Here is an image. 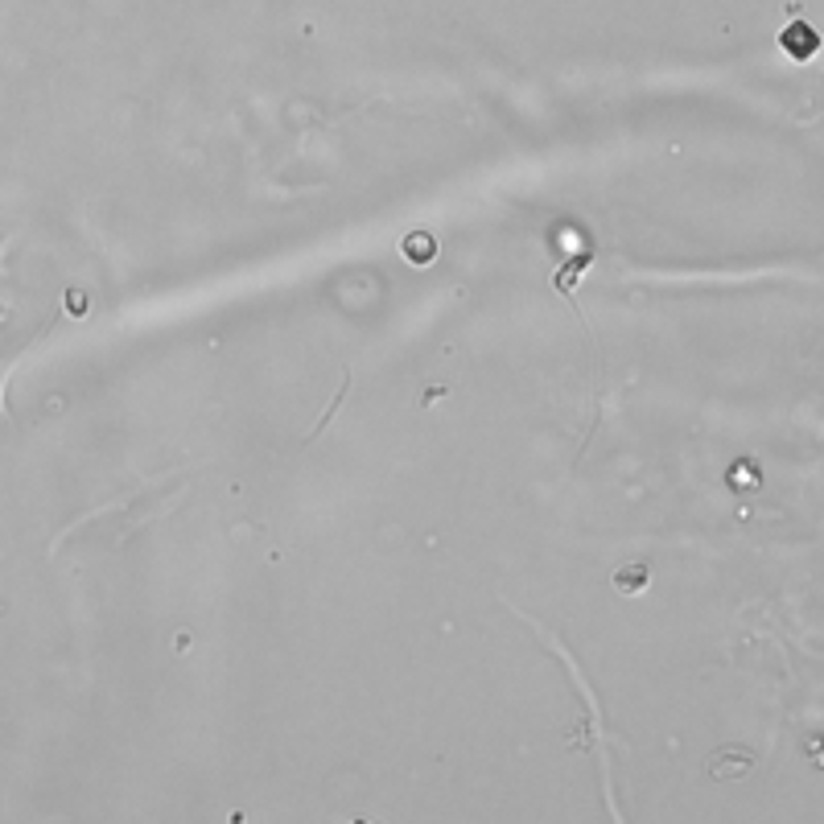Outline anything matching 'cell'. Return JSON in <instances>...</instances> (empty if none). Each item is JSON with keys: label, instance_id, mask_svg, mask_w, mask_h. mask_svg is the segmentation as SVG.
I'll list each match as a JSON object with an SVG mask.
<instances>
[{"label": "cell", "instance_id": "cell-1", "mask_svg": "<svg viewBox=\"0 0 824 824\" xmlns=\"http://www.w3.org/2000/svg\"><path fill=\"white\" fill-rule=\"evenodd\" d=\"M754 763H759V754H754L750 746L742 742H730V746H717L709 759H705V771L709 779H746L754 771Z\"/></svg>", "mask_w": 824, "mask_h": 824}, {"label": "cell", "instance_id": "cell-2", "mask_svg": "<svg viewBox=\"0 0 824 824\" xmlns=\"http://www.w3.org/2000/svg\"><path fill=\"white\" fill-rule=\"evenodd\" d=\"M779 42H783V50H787V54L800 58V62H804V58H812V54H816V46H820V42H816V33H812V25H804V21L787 25Z\"/></svg>", "mask_w": 824, "mask_h": 824}, {"label": "cell", "instance_id": "cell-3", "mask_svg": "<svg viewBox=\"0 0 824 824\" xmlns=\"http://www.w3.org/2000/svg\"><path fill=\"white\" fill-rule=\"evenodd\" d=\"M404 256H408V264H417V268L433 264V256H437V239H433L429 231H408V235H404Z\"/></svg>", "mask_w": 824, "mask_h": 824}, {"label": "cell", "instance_id": "cell-4", "mask_svg": "<svg viewBox=\"0 0 824 824\" xmlns=\"http://www.w3.org/2000/svg\"><path fill=\"white\" fill-rule=\"evenodd\" d=\"M647 565L643 561H631V565H623V569H614V590L618 594H643L647 590Z\"/></svg>", "mask_w": 824, "mask_h": 824}, {"label": "cell", "instance_id": "cell-5", "mask_svg": "<svg viewBox=\"0 0 824 824\" xmlns=\"http://www.w3.org/2000/svg\"><path fill=\"white\" fill-rule=\"evenodd\" d=\"M66 297H71V309H75V314H83V309H87V301H83V293H79V289H71Z\"/></svg>", "mask_w": 824, "mask_h": 824}]
</instances>
